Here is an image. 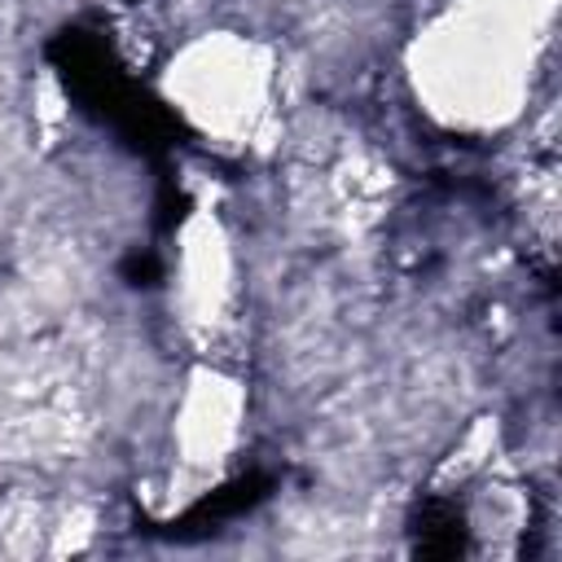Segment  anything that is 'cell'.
<instances>
[{
	"label": "cell",
	"instance_id": "6da1fadb",
	"mask_svg": "<svg viewBox=\"0 0 562 562\" xmlns=\"http://www.w3.org/2000/svg\"><path fill=\"white\" fill-rule=\"evenodd\" d=\"M558 0H439L400 53L417 114L465 140L518 127L553 44Z\"/></svg>",
	"mask_w": 562,
	"mask_h": 562
},
{
	"label": "cell",
	"instance_id": "7a4b0ae2",
	"mask_svg": "<svg viewBox=\"0 0 562 562\" xmlns=\"http://www.w3.org/2000/svg\"><path fill=\"white\" fill-rule=\"evenodd\" d=\"M154 92L198 145L241 158L281 127L285 61L268 35L211 22L158 57Z\"/></svg>",
	"mask_w": 562,
	"mask_h": 562
},
{
	"label": "cell",
	"instance_id": "3957f363",
	"mask_svg": "<svg viewBox=\"0 0 562 562\" xmlns=\"http://www.w3.org/2000/svg\"><path fill=\"white\" fill-rule=\"evenodd\" d=\"M250 435V382L224 351H193L162 408V487L167 505L215 487Z\"/></svg>",
	"mask_w": 562,
	"mask_h": 562
},
{
	"label": "cell",
	"instance_id": "277c9868",
	"mask_svg": "<svg viewBox=\"0 0 562 562\" xmlns=\"http://www.w3.org/2000/svg\"><path fill=\"white\" fill-rule=\"evenodd\" d=\"M246 303V259L224 211L198 202L184 211L171 268H167V316L193 351H220L237 329Z\"/></svg>",
	"mask_w": 562,
	"mask_h": 562
}]
</instances>
